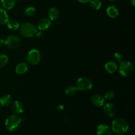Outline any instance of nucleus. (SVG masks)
Here are the masks:
<instances>
[{
  "instance_id": "f257e3e1",
  "label": "nucleus",
  "mask_w": 135,
  "mask_h": 135,
  "mask_svg": "<svg viewBox=\"0 0 135 135\" xmlns=\"http://www.w3.org/2000/svg\"><path fill=\"white\" fill-rule=\"evenodd\" d=\"M129 128V124L125 119L117 118L113 120L112 123V131L117 135L125 134Z\"/></svg>"
},
{
  "instance_id": "f03ea898",
  "label": "nucleus",
  "mask_w": 135,
  "mask_h": 135,
  "mask_svg": "<svg viewBox=\"0 0 135 135\" xmlns=\"http://www.w3.org/2000/svg\"><path fill=\"white\" fill-rule=\"evenodd\" d=\"M22 119L17 115H11L5 120V127L9 131L13 132L17 131L20 127Z\"/></svg>"
},
{
  "instance_id": "7ed1b4c3",
  "label": "nucleus",
  "mask_w": 135,
  "mask_h": 135,
  "mask_svg": "<svg viewBox=\"0 0 135 135\" xmlns=\"http://www.w3.org/2000/svg\"><path fill=\"white\" fill-rule=\"evenodd\" d=\"M37 30L33 24L30 22H25L20 27V32L23 37L30 38L34 36Z\"/></svg>"
},
{
  "instance_id": "20e7f679",
  "label": "nucleus",
  "mask_w": 135,
  "mask_h": 135,
  "mask_svg": "<svg viewBox=\"0 0 135 135\" xmlns=\"http://www.w3.org/2000/svg\"><path fill=\"white\" fill-rule=\"evenodd\" d=\"M76 87L78 90L86 92L92 88V83L90 79L86 77H81L78 79L76 82Z\"/></svg>"
},
{
  "instance_id": "39448f33",
  "label": "nucleus",
  "mask_w": 135,
  "mask_h": 135,
  "mask_svg": "<svg viewBox=\"0 0 135 135\" xmlns=\"http://www.w3.org/2000/svg\"><path fill=\"white\" fill-rule=\"evenodd\" d=\"M41 55L40 51L36 49H32L28 53L26 56V61L31 65H35L40 62Z\"/></svg>"
},
{
  "instance_id": "423d86ee",
  "label": "nucleus",
  "mask_w": 135,
  "mask_h": 135,
  "mask_svg": "<svg viewBox=\"0 0 135 135\" xmlns=\"http://www.w3.org/2000/svg\"><path fill=\"white\" fill-rule=\"evenodd\" d=\"M133 65L129 61H122L119 65V73L123 76H128L133 73Z\"/></svg>"
},
{
  "instance_id": "0eeeda50",
  "label": "nucleus",
  "mask_w": 135,
  "mask_h": 135,
  "mask_svg": "<svg viewBox=\"0 0 135 135\" xmlns=\"http://www.w3.org/2000/svg\"><path fill=\"white\" fill-rule=\"evenodd\" d=\"M5 44L7 47L10 49H15L19 46L21 44V40L19 37L16 35H9L6 38Z\"/></svg>"
},
{
  "instance_id": "6e6552de",
  "label": "nucleus",
  "mask_w": 135,
  "mask_h": 135,
  "mask_svg": "<svg viewBox=\"0 0 135 135\" xmlns=\"http://www.w3.org/2000/svg\"><path fill=\"white\" fill-rule=\"evenodd\" d=\"M104 112L105 114L109 117H113L116 114L117 109L114 104L112 103H108L104 106Z\"/></svg>"
},
{
  "instance_id": "1a4fd4ad",
  "label": "nucleus",
  "mask_w": 135,
  "mask_h": 135,
  "mask_svg": "<svg viewBox=\"0 0 135 135\" xmlns=\"http://www.w3.org/2000/svg\"><path fill=\"white\" fill-rule=\"evenodd\" d=\"M91 102L96 107H102L104 105L105 98L100 94H95L91 97Z\"/></svg>"
},
{
  "instance_id": "9d476101",
  "label": "nucleus",
  "mask_w": 135,
  "mask_h": 135,
  "mask_svg": "<svg viewBox=\"0 0 135 135\" xmlns=\"http://www.w3.org/2000/svg\"><path fill=\"white\" fill-rule=\"evenodd\" d=\"M51 26V21L49 18H43L40 20L38 23V28L40 31L47 30Z\"/></svg>"
},
{
  "instance_id": "9b49d317",
  "label": "nucleus",
  "mask_w": 135,
  "mask_h": 135,
  "mask_svg": "<svg viewBox=\"0 0 135 135\" xmlns=\"http://www.w3.org/2000/svg\"><path fill=\"white\" fill-rule=\"evenodd\" d=\"M112 132V129L105 124H100L96 130L97 135H111Z\"/></svg>"
},
{
  "instance_id": "f8f14e48",
  "label": "nucleus",
  "mask_w": 135,
  "mask_h": 135,
  "mask_svg": "<svg viewBox=\"0 0 135 135\" xmlns=\"http://www.w3.org/2000/svg\"><path fill=\"white\" fill-rule=\"evenodd\" d=\"M12 111L16 115L21 114L24 111L23 104L19 101L14 102L12 104Z\"/></svg>"
},
{
  "instance_id": "ddd939ff",
  "label": "nucleus",
  "mask_w": 135,
  "mask_h": 135,
  "mask_svg": "<svg viewBox=\"0 0 135 135\" xmlns=\"http://www.w3.org/2000/svg\"><path fill=\"white\" fill-rule=\"evenodd\" d=\"M107 14L109 17L113 18H115L119 15V12L118 9L114 5H111L107 8Z\"/></svg>"
},
{
  "instance_id": "4468645a",
  "label": "nucleus",
  "mask_w": 135,
  "mask_h": 135,
  "mask_svg": "<svg viewBox=\"0 0 135 135\" xmlns=\"http://www.w3.org/2000/svg\"><path fill=\"white\" fill-rule=\"evenodd\" d=\"M118 69L117 63L114 61H108L105 65V69L109 73H114Z\"/></svg>"
},
{
  "instance_id": "2eb2a0df",
  "label": "nucleus",
  "mask_w": 135,
  "mask_h": 135,
  "mask_svg": "<svg viewBox=\"0 0 135 135\" xmlns=\"http://www.w3.org/2000/svg\"><path fill=\"white\" fill-rule=\"evenodd\" d=\"M49 19L50 21H57L59 18L60 13H59V10L55 7H52L49 10L48 12Z\"/></svg>"
},
{
  "instance_id": "dca6fc26",
  "label": "nucleus",
  "mask_w": 135,
  "mask_h": 135,
  "mask_svg": "<svg viewBox=\"0 0 135 135\" xmlns=\"http://www.w3.org/2000/svg\"><path fill=\"white\" fill-rule=\"evenodd\" d=\"M28 69V65L26 63L22 62V63L17 65V67H16L15 71L18 75H23V74L26 73L27 72Z\"/></svg>"
},
{
  "instance_id": "f3484780",
  "label": "nucleus",
  "mask_w": 135,
  "mask_h": 135,
  "mask_svg": "<svg viewBox=\"0 0 135 135\" xmlns=\"http://www.w3.org/2000/svg\"><path fill=\"white\" fill-rule=\"evenodd\" d=\"M12 100H13V98L11 95H4L0 98V104L1 106L7 107L11 104Z\"/></svg>"
},
{
  "instance_id": "a211bd4d",
  "label": "nucleus",
  "mask_w": 135,
  "mask_h": 135,
  "mask_svg": "<svg viewBox=\"0 0 135 135\" xmlns=\"http://www.w3.org/2000/svg\"><path fill=\"white\" fill-rule=\"evenodd\" d=\"M16 0H1V6L4 9L10 10L15 6Z\"/></svg>"
},
{
  "instance_id": "6ab92c4d",
  "label": "nucleus",
  "mask_w": 135,
  "mask_h": 135,
  "mask_svg": "<svg viewBox=\"0 0 135 135\" xmlns=\"http://www.w3.org/2000/svg\"><path fill=\"white\" fill-rule=\"evenodd\" d=\"M9 20V16H8L6 11L4 9L0 8V25H6Z\"/></svg>"
},
{
  "instance_id": "aec40b11",
  "label": "nucleus",
  "mask_w": 135,
  "mask_h": 135,
  "mask_svg": "<svg viewBox=\"0 0 135 135\" xmlns=\"http://www.w3.org/2000/svg\"><path fill=\"white\" fill-rule=\"evenodd\" d=\"M78 91V88L76 86L69 85L65 88V94L68 96H72L76 94V92Z\"/></svg>"
},
{
  "instance_id": "412c9836",
  "label": "nucleus",
  "mask_w": 135,
  "mask_h": 135,
  "mask_svg": "<svg viewBox=\"0 0 135 135\" xmlns=\"http://www.w3.org/2000/svg\"><path fill=\"white\" fill-rule=\"evenodd\" d=\"M7 25V27L11 30H17L19 28V22L14 19L9 20Z\"/></svg>"
},
{
  "instance_id": "4be33fe9",
  "label": "nucleus",
  "mask_w": 135,
  "mask_h": 135,
  "mask_svg": "<svg viewBox=\"0 0 135 135\" xmlns=\"http://www.w3.org/2000/svg\"><path fill=\"white\" fill-rule=\"evenodd\" d=\"M90 6L95 10H99L101 8L102 3L100 0H90L89 1Z\"/></svg>"
},
{
  "instance_id": "5701e85b",
  "label": "nucleus",
  "mask_w": 135,
  "mask_h": 135,
  "mask_svg": "<svg viewBox=\"0 0 135 135\" xmlns=\"http://www.w3.org/2000/svg\"><path fill=\"white\" fill-rule=\"evenodd\" d=\"M9 58L6 55L3 54H0V69L5 67L8 63Z\"/></svg>"
},
{
  "instance_id": "b1692460",
  "label": "nucleus",
  "mask_w": 135,
  "mask_h": 135,
  "mask_svg": "<svg viewBox=\"0 0 135 135\" xmlns=\"http://www.w3.org/2000/svg\"><path fill=\"white\" fill-rule=\"evenodd\" d=\"M36 13L35 8L33 7H28L25 11V15L26 17H32Z\"/></svg>"
},
{
  "instance_id": "393cba45",
  "label": "nucleus",
  "mask_w": 135,
  "mask_h": 135,
  "mask_svg": "<svg viewBox=\"0 0 135 135\" xmlns=\"http://www.w3.org/2000/svg\"><path fill=\"white\" fill-rule=\"evenodd\" d=\"M115 92L113 90H108L105 93L104 95V98L107 100H112L115 98Z\"/></svg>"
},
{
  "instance_id": "a878e982",
  "label": "nucleus",
  "mask_w": 135,
  "mask_h": 135,
  "mask_svg": "<svg viewBox=\"0 0 135 135\" xmlns=\"http://www.w3.org/2000/svg\"><path fill=\"white\" fill-rule=\"evenodd\" d=\"M113 57L119 63H121L123 61V55L118 52H116L113 54Z\"/></svg>"
},
{
  "instance_id": "bb28decb",
  "label": "nucleus",
  "mask_w": 135,
  "mask_h": 135,
  "mask_svg": "<svg viewBox=\"0 0 135 135\" xmlns=\"http://www.w3.org/2000/svg\"><path fill=\"white\" fill-rule=\"evenodd\" d=\"M36 37L38 38H40V39H41V38H42L44 37V34L42 33V31L38 32H36Z\"/></svg>"
},
{
  "instance_id": "cd10ccee",
  "label": "nucleus",
  "mask_w": 135,
  "mask_h": 135,
  "mask_svg": "<svg viewBox=\"0 0 135 135\" xmlns=\"http://www.w3.org/2000/svg\"><path fill=\"white\" fill-rule=\"evenodd\" d=\"M57 109L59 111L63 110V109H64V105H63L62 104H59V105H58L57 107Z\"/></svg>"
},
{
  "instance_id": "c85d7f7f",
  "label": "nucleus",
  "mask_w": 135,
  "mask_h": 135,
  "mask_svg": "<svg viewBox=\"0 0 135 135\" xmlns=\"http://www.w3.org/2000/svg\"><path fill=\"white\" fill-rule=\"evenodd\" d=\"M78 1L80 3H86L89 2L90 0H78Z\"/></svg>"
},
{
  "instance_id": "c756f323",
  "label": "nucleus",
  "mask_w": 135,
  "mask_h": 135,
  "mask_svg": "<svg viewBox=\"0 0 135 135\" xmlns=\"http://www.w3.org/2000/svg\"><path fill=\"white\" fill-rule=\"evenodd\" d=\"M4 44H5V41L3 39H1V38H0V47H1V46H3V45Z\"/></svg>"
},
{
  "instance_id": "7c9ffc66",
  "label": "nucleus",
  "mask_w": 135,
  "mask_h": 135,
  "mask_svg": "<svg viewBox=\"0 0 135 135\" xmlns=\"http://www.w3.org/2000/svg\"><path fill=\"white\" fill-rule=\"evenodd\" d=\"M132 4H133V6L135 5V2H134V0H132Z\"/></svg>"
},
{
  "instance_id": "2f4dec72",
  "label": "nucleus",
  "mask_w": 135,
  "mask_h": 135,
  "mask_svg": "<svg viewBox=\"0 0 135 135\" xmlns=\"http://www.w3.org/2000/svg\"><path fill=\"white\" fill-rule=\"evenodd\" d=\"M109 1H117V0H109Z\"/></svg>"
}]
</instances>
